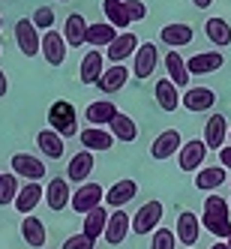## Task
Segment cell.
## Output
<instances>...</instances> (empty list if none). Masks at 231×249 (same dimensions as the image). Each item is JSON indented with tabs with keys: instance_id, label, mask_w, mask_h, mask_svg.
<instances>
[{
	"instance_id": "1",
	"label": "cell",
	"mask_w": 231,
	"mask_h": 249,
	"mask_svg": "<svg viewBox=\"0 0 231 249\" xmlns=\"http://www.w3.org/2000/svg\"><path fill=\"white\" fill-rule=\"evenodd\" d=\"M201 228H207L213 237L225 240L231 234V204L222 195H207L204 198V213H201Z\"/></svg>"
},
{
	"instance_id": "2",
	"label": "cell",
	"mask_w": 231,
	"mask_h": 249,
	"mask_svg": "<svg viewBox=\"0 0 231 249\" xmlns=\"http://www.w3.org/2000/svg\"><path fill=\"white\" fill-rule=\"evenodd\" d=\"M48 126L57 129L63 138L78 135V111L72 108V102L57 99L54 105H51V108H48Z\"/></svg>"
},
{
	"instance_id": "3",
	"label": "cell",
	"mask_w": 231,
	"mask_h": 249,
	"mask_svg": "<svg viewBox=\"0 0 231 249\" xmlns=\"http://www.w3.org/2000/svg\"><path fill=\"white\" fill-rule=\"evenodd\" d=\"M15 42H18L21 54H27V57L42 54V36H39V27L33 24V18H21L15 24Z\"/></svg>"
},
{
	"instance_id": "4",
	"label": "cell",
	"mask_w": 231,
	"mask_h": 249,
	"mask_svg": "<svg viewBox=\"0 0 231 249\" xmlns=\"http://www.w3.org/2000/svg\"><path fill=\"white\" fill-rule=\"evenodd\" d=\"M162 201H147V204H141L138 207V213L132 216V231L135 234H150V231H156L159 228V219H162Z\"/></svg>"
},
{
	"instance_id": "5",
	"label": "cell",
	"mask_w": 231,
	"mask_h": 249,
	"mask_svg": "<svg viewBox=\"0 0 231 249\" xmlns=\"http://www.w3.org/2000/svg\"><path fill=\"white\" fill-rule=\"evenodd\" d=\"M207 141H198V138H192V141H183V147L180 153H177V165H180V171H198L204 165V156H207Z\"/></svg>"
},
{
	"instance_id": "6",
	"label": "cell",
	"mask_w": 231,
	"mask_h": 249,
	"mask_svg": "<svg viewBox=\"0 0 231 249\" xmlns=\"http://www.w3.org/2000/svg\"><path fill=\"white\" fill-rule=\"evenodd\" d=\"M102 192H105V189H102L99 183H81L78 192H72V210H75V213H90V210H96V207L105 201Z\"/></svg>"
},
{
	"instance_id": "7",
	"label": "cell",
	"mask_w": 231,
	"mask_h": 249,
	"mask_svg": "<svg viewBox=\"0 0 231 249\" xmlns=\"http://www.w3.org/2000/svg\"><path fill=\"white\" fill-rule=\"evenodd\" d=\"M180 147H183L180 132H177V129H165V132H159V135L153 138V144H150V156L162 162V159H168V156H174V153H180Z\"/></svg>"
},
{
	"instance_id": "8",
	"label": "cell",
	"mask_w": 231,
	"mask_h": 249,
	"mask_svg": "<svg viewBox=\"0 0 231 249\" xmlns=\"http://www.w3.org/2000/svg\"><path fill=\"white\" fill-rule=\"evenodd\" d=\"M138 45H141V42H138L135 33H132V30H123V33H117V39L105 48V57H108L111 63H123L129 54H135V51H138Z\"/></svg>"
},
{
	"instance_id": "9",
	"label": "cell",
	"mask_w": 231,
	"mask_h": 249,
	"mask_svg": "<svg viewBox=\"0 0 231 249\" xmlns=\"http://www.w3.org/2000/svg\"><path fill=\"white\" fill-rule=\"evenodd\" d=\"M177 90H180V87H177L171 78H159V81H156V87H153L156 105H159L162 111H177V108L183 105V96L177 93Z\"/></svg>"
},
{
	"instance_id": "10",
	"label": "cell",
	"mask_w": 231,
	"mask_h": 249,
	"mask_svg": "<svg viewBox=\"0 0 231 249\" xmlns=\"http://www.w3.org/2000/svg\"><path fill=\"white\" fill-rule=\"evenodd\" d=\"M66 36H60L57 30H45L42 33V57L51 63V66H60L66 60Z\"/></svg>"
},
{
	"instance_id": "11",
	"label": "cell",
	"mask_w": 231,
	"mask_h": 249,
	"mask_svg": "<svg viewBox=\"0 0 231 249\" xmlns=\"http://www.w3.org/2000/svg\"><path fill=\"white\" fill-rule=\"evenodd\" d=\"M222 63H225L222 51H201V54H195V57L186 60L189 75H210V72H219Z\"/></svg>"
},
{
	"instance_id": "12",
	"label": "cell",
	"mask_w": 231,
	"mask_h": 249,
	"mask_svg": "<svg viewBox=\"0 0 231 249\" xmlns=\"http://www.w3.org/2000/svg\"><path fill=\"white\" fill-rule=\"evenodd\" d=\"M120 111H117V105L111 102V99H99V102H90L84 108V120L90 123V126H108V123L117 117Z\"/></svg>"
},
{
	"instance_id": "13",
	"label": "cell",
	"mask_w": 231,
	"mask_h": 249,
	"mask_svg": "<svg viewBox=\"0 0 231 249\" xmlns=\"http://www.w3.org/2000/svg\"><path fill=\"white\" fill-rule=\"evenodd\" d=\"M12 171L18 177H24V180H42V177H45L42 159L30 156V153H15L12 156Z\"/></svg>"
},
{
	"instance_id": "14",
	"label": "cell",
	"mask_w": 231,
	"mask_h": 249,
	"mask_svg": "<svg viewBox=\"0 0 231 249\" xmlns=\"http://www.w3.org/2000/svg\"><path fill=\"white\" fill-rule=\"evenodd\" d=\"M129 231H132V219L126 216V210H114L111 213V216H108V228H105V240H108L111 246H117V243H123V240H126V234H129Z\"/></svg>"
},
{
	"instance_id": "15",
	"label": "cell",
	"mask_w": 231,
	"mask_h": 249,
	"mask_svg": "<svg viewBox=\"0 0 231 249\" xmlns=\"http://www.w3.org/2000/svg\"><path fill=\"white\" fill-rule=\"evenodd\" d=\"M78 141L84 144V150H111L114 147V132L102 129V126H87L78 132Z\"/></svg>"
},
{
	"instance_id": "16",
	"label": "cell",
	"mask_w": 231,
	"mask_h": 249,
	"mask_svg": "<svg viewBox=\"0 0 231 249\" xmlns=\"http://www.w3.org/2000/svg\"><path fill=\"white\" fill-rule=\"evenodd\" d=\"M156 60H159V54H156V45H153V42L138 45L135 63H132V75H135V78H150L153 69H156Z\"/></svg>"
},
{
	"instance_id": "17",
	"label": "cell",
	"mask_w": 231,
	"mask_h": 249,
	"mask_svg": "<svg viewBox=\"0 0 231 249\" xmlns=\"http://www.w3.org/2000/svg\"><path fill=\"white\" fill-rule=\"evenodd\" d=\"M45 201L51 210H63L66 204H72V192H69V177H54L45 186Z\"/></svg>"
},
{
	"instance_id": "18",
	"label": "cell",
	"mask_w": 231,
	"mask_h": 249,
	"mask_svg": "<svg viewBox=\"0 0 231 249\" xmlns=\"http://www.w3.org/2000/svg\"><path fill=\"white\" fill-rule=\"evenodd\" d=\"M198 231H201V222H198V216H195V213L183 210L180 216H177L174 234H177V240H180L183 246H192V243H198Z\"/></svg>"
},
{
	"instance_id": "19",
	"label": "cell",
	"mask_w": 231,
	"mask_h": 249,
	"mask_svg": "<svg viewBox=\"0 0 231 249\" xmlns=\"http://www.w3.org/2000/svg\"><path fill=\"white\" fill-rule=\"evenodd\" d=\"M135 195H138V183H135V180H117L114 186L105 189V204L117 210V207H123V204H129Z\"/></svg>"
},
{
	"instance_id": "20",
	"label": "cell",
	"mask_w": 231,
	"mask_h": 249,
	"mask_svg": "<svg viewBox=\"0 0 231 249\" xmlns=\"http://www.w3.org/2000/svg\"><path fill=\"white\" fill-rule=\"evenodd\" d=\"M93 171V150H78L72 159H69V168H66V177L72 183H84Z\"/></svg>"
},
{
	"instance_id": "21",
	"label": "cell",
	"mask_w": 231,
	"mask_h": 249,
	"mask_svg": "<svg viewBox=\"0 0 231 249\" xmlns=\"http://www.w3.org/2000/svg\"><path fill=\"white\" fill-rule=\"evenodd\" d=\"M228 132H231V129H228V120H225L222 114H213V117L207 120V126H204V141H207V147H210V150H222Z\"/></svg>"
},
{
	"instance_id": "22",
	"label": "cell",
	"mask_w": 231,
	"mask_h": 249,
	"mask_svg": "<svg viewBox=\"0 0 231 249\" xmlns=\"http://www.w3.org/2000/svg\"><path fill=\"white\" fill-rule=\"evenodd\" d=\"M126 78H129V72H126V66H120V63H111L108 69L102 72V78L96 81V87L102 93H117V90H123L126 87Z\"/></svg>"
},
{
	"instance_id": "23",
	"label": "cell",
	"mask_w": 231,
	"mask_h": 249,
	"mask_svg": "<svg viewBox=\"0 0 231 249\" xmlns=\"http://www.w3.org/2000/svg\"><path fill=\"white\" fill-rule=\"evenodd\" d=\"M225 180H228V168L222 162L216 168H198V174H195V189L210 192V189H219Z\"/></svg>"
},
{
	"instance_id": "24",
	"label": "cell",
	"mask_w": 231,
	"mask_h": 249,
	"mask_svg": "<svg viewBox=\"0 0 231 249\" xmlns=\"http://www.w3.org/2000/svg\"><path fill=\"white\" fill-rule=\"evenodd\" d=\"M42 198H45V189L39 186V180H27V186L18 192V198H15V210L27 216V213H33V207H36Z\"/></svg>"
},
{
	"instance_id": "25",
	"label": "cell",
	"mask_w": 231,
	"mask_h": 249,
	"mask_svg": "<svg viewBox=\"0 0 231 249\" xmlns=\"http://www.w3.org/2000/svg\"><path fill=\"white\" fill-rule=\"evenodd\" d=\"M213 102H216V93L210 87H189L183 93V108H189V111H207V108H213Z\"/></svg>"
},
{
	"instance_id": "26",
	"label": "cell",
	"mask_w": 231,
	"mask_h": 249,
	"mask_svg": "<svg viewBox=\"0 0 231 249\" xmlns=\"http://www.w3.org/2000/svg\"><path fill=\"white\" fill-rule=\"evenodd\" d=\"M192 36H195V30H192L189 24H165L162 30H159V39H162L165 45H171V48H183V45H189Z\"/></svg>"
},
{
	"instance_id": "27",
	"label": "cell",
	"mask_w": 231,
	"mask_h": 249,
	"mask_svg": "<svg viewBox=\"0 0 231 249\" xmlns=\"http://www.w3.org/2000/svg\"><path fill=\"white\" fill-rule=\"evenodd\" d=\"M36 144H39V150L48 156V159H60L63 156V150H66V144H63V135L57 132V129H42L39 135H36Z\"/></svg>"
},
{
	"instance_id": "28",
	"label": "cell",
	"mask_w": 231,
	"mask_h": 249,
	"mask_svg": "<svg viewBox=\"0 0 231 249\" xmlns=\"http://www.w3.org/2000/svg\"><path fill=\"white\" fill-rule=\"evenodd\" d=\"M105 72V66H102V54L99 51H87L84 60H81V69H78V78L81 84H96Z\"/></svg>"
},
{
	"instance_id": "29",
	"label": "cell",
	"mask_w": 231,
	"mask_h": 249,
	"mask_svg": "<svg viewBox=\"0 0 231 249\" xmlns=\"http://www.w3.org/2000/svg\"><path fill=\"white\" fill-rule=\"evenodd\" d=\"M165 72H168V78H171L177 87H189V66H186V60L177 54L174 48L165 54Z\"/></svg>"
},
{
	"instance_id": "30",
	"label": "cell",
	"mask_w": 231,
	"mask_h": 249,
	"mask_svg": "<svg viewBox=\"0 0 231 249\" xmlns=\"http://www.w3.org/2000/svg\"><path fill=\"white\" fill-rule=\"evenodd\" d=\"M108 216H111V213L99 204L96 210L84 213V228H81V231H84L87 237H93V240H96V237H102V234H105V228H108Z\"/></svg>"
},
{
	"instance_id": "31",
	"label": "cell",
	"mask_w": 231,
	"mask_h": 249,
	"mask_svg": "<svg viewBox=\"0 0 231 249\" xmlns=\"http://www.w3.org/2000/svg\"><path fill=\"white\" fill-rule=\"evenodd\" d=\"M21 237H24V243L27 246H33V249H42L45 246V225L36 219V216H27L21 219Z\"/></svg>"
},
{
	"instance_id": "32",
	"label": "cell",
	"mask_w": 231,
	"mask_h": 249,
	"mask_svg": "<svg viewBox=\"0 0 231 249\" xmlns=\"http://www.w3.org/2000/svg\"><path fill=\"white\" fill-rule=\"evenodd\" d=\"M87 27H90V24L84 21V15L72 12V15H69V18H66V30H63V36H66V42L72 45V48L84 45V42H87Z\"/></svg>"
},
{
	"instance_id": "33",
	"label": "cell",
	"mask_w": 231,
	"mask_h": 249,
	"mask_svg": "<svg viewBox=\"0 0 231 249\" xmlns=\"http://www.w3.org/2000/svg\"><path fill=\"white\" fill-rule=\"evenodd\" d=\"M204 33H207V39L216 45V48H225L228 42H231V24L225 21V18H207L204 21Z\"/></svg>"
},
{
	"instance_id": "34",
	"label": "cell",
	"mask_w": 231,
	"mask_h": 249,
	"mask_svg": "<svg viewBox=\"0 0 231 249\" xmlns=\"http://www.w3.org/2000/svg\"><path fill=\"white\" fill-rule=\"evenodd\" d=\"M117 39V27L111 21H105V24H90L87 27V45H93V48H108L111 42Z\"/></svg>"
},
{
	"instance_id": "35",
	"label": "cell",
	"mask_w": 231,
	"mask_h": 249,
	"mask_svg": "<svg viewBox=\"0 0 231 249\" xmlns=\"http://www.w3.org/2000/svg\"><path fill=\"white\" fill-rule=\"evenodd\" d=\"M102 12H105V18H108L117 30H126V24H132V18L126 15V6H123V0H102Z\"/></svg>"
},
{
	"instance_id": "36",
	"label": "cell",
	"mask_w": 231,
	"mask_h": 249,
	"mask_svg": "<svg viewBox=\"0 0 231 249\" xmlns=\"http://www.w3.org/2000/svg\"><path fill=\"white\" fill-rule=\"evenodd\" d=\"M108 126H111V132H114V138H120V141H126V144H129V141H135V135H138V126H135V120L129 117V114H117L111 123H108Z\"/></svg>"
},
{
	"instance_id": "37",
	"label": "cell",
	"mask_w": 231,
	"mask_h": 249,
	"mask_svg": "<svg viewBox=\"0 0 231 249\" xmlns=\"http://www.w3.org/2000/svg\"><path fill=\"white\" fill-rule=\"evenodd\" d=\"M18 174H3V177H0V204H15V198H18Z\"/></svg>"
},
{
	"instance_id": "38",
	"label": "cell",
	"mask_w": 231,
	"mask_h": 249,
	"mask_svg": "<svg viewBox=\"0 0 231 249\" xmlns=\"http://www.w3.org/2000/svg\"><path fill=\"white\" fill-rule=\"evenodd\" d=\"M174 243H180V240H177L171 228H156L150 234V249H174Z\"/></svg>"
},
{
	"instance_id": "39",
	"label": "cell",
	"mask_w": 231,
	"mask_h": 249,
	"mask_svg": "<svg viewBox=\"0 0 231 249\" xmlns=\"http://www.w3.org/2000/svg\"><path fill=\"white\" fill-rule=\"evenodd\" d=\"M33 24H36L39 30H54V9H51V6H39L36 12H33Z\"/></svg>"
},
{
	"instance_id": "40",
	"label": "cell",
	"mask_w": 231,
	"mask_h": 249,
	"mask_svg": "<svg viewBox=\"0 0 231 249\" xmlns=\"http://www.w3.org/2000/svg\"><path fill=\"white\" fill-rule=\"evenodd\" d=\"M93 237H87L84 234V231H81V234H72V237H69L66 243H63V249H93Z\"/></svg>"
},
{
	"instance_id": "41",
	"label": "cell",
	"mask_w": 231,
	"mask_h": 249,
	"mask_svg": "<svg viewBox=\"0 0 231 249\" xmlns=\"http://www.w3.org/2000/svg\"><path fill=\"white\" fill-rule=\"evenodd\" d=\"M123 6H126V15H129L132 21H141L147 15V6L141 3V0H123Z\"/></svg>"
},
{
	"instance_id": "42",
	"label": "cell",
	"mask_w": 231,
	"mask_h": 249,
	"mask_svg": "<svg viewBox=\"0 0 231 249\" xmlns=\"http://www.w3.org/2000/svg\"><path fill=\"white\" fill-rule=\"evenodd\" d=\"M219 162H222V165H225V168H228V171H231V144H228V147H222V150H219Z\"/></svg>"
},
{
	"instance_id": "43",
	"label": "cell",
	"mask_w": 231,
	"mask_h": 249,
	"mask_svg": "<svg viewBox=\"0 0 231 249\" xmlns=\"http://www.w3.org/2000/svg\"><path fill=\"white\" fill-rule=\"evenodd\" d=\"M9 93V78H6V72H3V69H0V99H3Z\"/></svg>"
},
{
	"instance_id": "44",
	"label": "cell",
	"mask_w": 231,
	"mask_h": 249,
	"mask_svg": "<svg viewBox=\"0 0 231 249\" xmlns=\"http://www.w3.org/2000/svg\"><path fill=\"white\" fill-rule=\"evenodd\" d=\"M192 3H195V6H198V9H207V6L213 3V0H192Z\"/></svg>"
},
{
	"instance_id": "45",
	"label": "cell",
	"mask_w": 231,
	"mask_h": 249,
	"mask_svg": "<svg viewBox=\"0 0 231 249\" xmlns=\"http://www.w3.org/2000/svg\"><path fill=\"white\" fill-rule=\"evenodd\" d=\"M210 249H228V243H213Z\"/></svg>"
},
{
	"instance_id": "46",
	"label": "cell",
	"mask_w": 231,
	"mask_h": 249,
	"mask_svg": "<svg viewBox=\"0 0 231 249\" xmlns=\"http://www.w3.org/2000/svg\"><path fill=\"white\" fill-rule=\"evenodd\" d=\"M225 243H228V249H231V234H228V237H225Z\"/></svg>"
},
{
	"instance_id": "47",
	"label": "cell",
	"mask_w": 231,
	"mask_h": 249,
	"mask_svg": "<svg viewBox=\"0 0 231 249\" xmlns=\"http://www.w3.org/2000/svg\"><path fill=\"white\" fill-rule=\"evenodd\" d=\"M60 3H69V0H60Z\"/></svg>"
},
{
	"instance_id": "48",
	"label": "cell",
	"mask_w": 231,
	"mask_h": 249,
	"mask_svg": "<svg viewBox=\"0 0 231 249\" xmlns=\"http://www.w3.org/2000/svg\"><path fill=\"white\" fill-rule=\"evenodd\" d=\"M0 24H3V18H0Z\"/></svg>"
},
{
	"instance_id": "49",
	"label": "cell",
	"mask_w": 231,
	"mask_h": 249,
	"mask_svg": "<svg viewBox=\"0 0 231 249\" xmlns=\"http://www.w3.org/2000/svg\"><path fill=\"white\" fill-rule=\"evenodd\" d=\"M228 138H231V132H228Z\"/></svg>"
},
{
	"instance_id": "50",
	"label": "cell",
	"mask_w": 231,
	"mask_h": 249,
	"mask_svg": "<svg viewBox=\"0 0 231 249\" xmlns=\"http://www.w3.org/2000/svg\"><path fill=\"white\" fill-rule=\"evenodd\" d=\"M0 177H3V174H0Z\"/></svg>"
}]
</instances>
